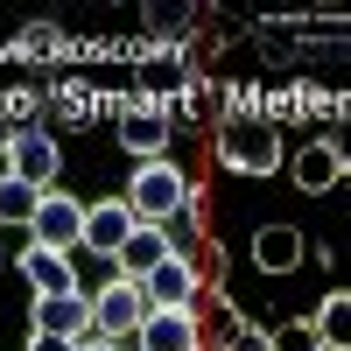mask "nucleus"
I'll return each mask as SVG.
<instances>
[{"label":"nucleus","mask_w":351,"mask_h":351,"mask_svg":"<svg viewBox=\"0 0 351 351\" xmlns=\"http://www.w3.org/2000/svg\"><path fill=\"white\" fill-rule=\"evenodd\" d=\"M197 183L183 169H176L169 155H155V162H141L134 169V183H127V211L141 218V225H169L176 211H183V197H190Z\"/></svg>","instance_id":"obj_2"},{"label":"nucleus","mask_w":351,"mask_h":351,"mask_svg":"<svg viewBox=\"0 0 351 351\" xmlns=\"http://www.w3.org/2000/svg\"><path fill=\"white\" fill-rule=\"evenodd\" d=\"M21 281L36 288V295H77V267H71V253L36 246V239L21 246Z\"/></svg>","instance_id":"obj_10"},{"label":"nucleus","mask_w":351,"mask_h":351,"mask_svg":"<svg viewBox=\"0 0 351 351\" xmlns=\"http://www.w3.org/2000/svg\"><path fill=\"white\" fill-rule=\"evenodd\" d=\"M309 330L324 337V344H337V351H344V337H351V295H344V288H330V295L316 302V316H309Z\"/></svg>","instance_id":"obj_15"},{"label":"nucleus","mask_w":351,"mask_h":351,"mask_svg":"<svg viewBox=\"0 0 351 351\" xmlns=\"http://www.w3.org/2000/svg\"><path fill=\"white\" fill-rule=\"evenodd\" d=\"M36 204H43L36 183H21V176H0V225H28V218H36Z\"/></svg>","instance_id":"obj_17"},{"label":"nucleus","mask_w":351,"mask_h":351,"mask_svg":"<svg viewBox=\"0 0 351 351\" xmlns=\"http://www.w3.org/2000/svg\"><path fill=\"white\" fill-rule=\"evenodd\" d=\"M162 253H169V239H162V225H134V232H127V246L112 253V267H120L127 281H141V274H148V267H155Z\"/></svg>","instance_id":"obj_14"},{"label":"nucleus","mask_w":351,"mask_h":351,"mask_svg":"<svg viewBox=\"0 0 351 351\" xmlns=\"http://www.w3.org/2000/svg\"><path fill=\"white\" fill-rule=\"evenodd\" d=\"M218 351H267V330H253V324H239L232 337H218Z\"/></svg>","instance_id":"obj_19"},{"label":"nucleus","mask_w":351,"mask_h":351,"mask_svg":"<svg viewBox=\"0 0 351 351\" xmlns=\"http://www.w3.org/2000/svg\"><path fill=\"white\" fill-rule=\"evenodd\" d=\"M141 316H148V295H141V281L127 274H112L99 295H92V337H112V344H127L141 330Z\"/></svg>","instance_id":"obj_4"},{"label":"nucleus","mask_w":351,"mask_h":351,"mask_svg":"<svg viewBox=\"0 0 351 351\" xmlns=\"http://www.w3.org/2000/svg\"><path fill=\"white\" fill-rule=\"evenodd\" d=\"M141 218L127 211V197H106V204H84V246H92V253H120L127 246V232H134Z\"/></svg>","instance_id":"obj_12"},{"label":"nucleus","mask_w":351,"mask_h":351,"mask_svg":"<svg viewBox=\"0 0 351 351\" xmlns=\"http://www.w3.org/2000/svg\"><path fill=\"white\" fill-rule=\"evenodd\" d=\"M77 351H127V344H112V337H84Z\"/></svg>","instance_id":"obj_21"},{"label":"nucleus","mask_w":351,"mask_h":351,"mask_svg":"<svg viewBox=\"0 0 351 351\" xmlns=\"http://www.w3.org/2000/svg\"><path fill=\"white\" fill-rule=\"evenodd\" d=\"M8 141H14V127H0V162H8Z\"/></svg>","instance_id":"obj_22"},{"label":"nucleus","mask_w":351,"mask_h":351,"mask_svg":"<svg viewBox=\"0 0 351 351\" xmlns=\"http://www.w3.org/2000/svg\"><path fill=\"white\" fill-rule=\"evenodd\" d=\"M162 239H169V253H183V260H190V246L204 239V197H197V190L183 197V211L162 225Z\"/></svg>","instance_id":"obj_16"},{"label":"nucleus","mask_w":351,"mask_h":351,"mask_svg":"<svg viewBox=\"0 0 351 351\" xmlns=\"http://www.w3.org/2000/svg\"><path fill=\"white\" fill-rule=\"evenodd\" d=\"M8 176L36 183L43 197L64 190V148H56V134H43V127H14V141H8Z\"/></svg>","instance_id":"obj_3"},{"label":"nucleus","mask_w":351,"mask_h":351,"mask_svg":"<svg viewBox=\"0 0 351 351\" xmlns=\"http://www.w3.org/2000/svg\"><path fill=\"white\" fill-rule=\"evenodd\" d=\"M309 260V239L295 225H267V232H253V267L260 274H295Z\"/></svg>","instance_id":"obj_13"},{"label":"nucleus","mask_w":351,"mask_h":351,"mask_svg":"<svg viewBox=\"0 0 351 351\" xmlns=\"http://www.w3.org/2000/svg\"><path fill=\"white\" fill-rule=\"evenodd\" d=\"M28 351H77V344H64V337H43V330H36V337H28Z\"/></svg>","instance_id":"obj_20"},{"label":"nucleus","mask_w":351,"mask_h":351,"mask_svg":"<svg viewBox=\"0 0 351 351\" xmlns=\"http://www.w3.org/2000/svg\"><path fill=\"white\" fill-rule=\"evenodd\" d=\"M36 330L43 337H64V344H84L92 337V295H36Z\"/></svg>","instance_id":"obj_9"},{"label":"nucleus","mask_w":351,"mask_h":351,"mask_svg":"<svg viewBox=\"0 0 351 351\" xmlns=\"http://www.w3.org/2000/svg\"><path fill=\"white\" fill-rule=\"evenodd\" d=\"M169 112L155 106V99H134L127 112H120V148H134L141 162H155V155H169Z\"/></svg>","instance_id":"obj_8"},{"label":"nucleus","mask_w":351,"mask_h":351,"mask_svg":"<svg viewBox=\"0 0 351 351\" xmlns=\"http://www.w3.org/2000/svg\"><path fill=\"white\" fill-rule=\"evenodd\" d=\"M288 176H295V190L324 197V190H337V183H344V148H337V141H309V148H295Z\"/></svg>","instance_id":"obj_11"},{"label":"nucleus","mask_w":351,"mask_h":351,"mask_svg":"<svg viewBox=\"0 0 351 351\" xmlns=\"http://www.w3.org/2000/svg\"><path fill=\"white\" fill-rule=\"evenodd\" d=\"M141 295H148V309H197V295H204L197 260H183V253H162L155 267L141 274Z\"/></svg>","instance_id":"obj_5"},{"label":"nucleus","mask_w":351,"mask_h":351,"mask_svg":"<svg viewBox=\"0 0 351 351\" xmlns=\"http://www.w3.org/2000/svg\"><path fill=\"white\" fill-rule=\"evenodd\" d=\"M267 351H324V337L309 324H281V330H267Z\"/></svg>","instance_id":"obj_18"},{"label":"nucleus","mask_w":351,"mask_h":351,"mask_svg":"<svg viewBox=\"0 0 351 351\" xmlns=\"http://www.w3.org/2000/svg\"><path fill=\"white\" fill-rule=\"evenodd\" d=\"M218 162L239 176H274L281 169V127L260 120V112H232L218 127Z\"/></svg>","instance_id":"obj_1"},{"label":"nucleus","mask_w":351,"mask_h":351,"mask_svg":"<svg viewBox=\"0 0 351 351\" xmlns=\"http://www.w3.org/2000/svg\"><path fill=\"white\" fill-rule=\"evenodd\" d=\"M28 232H36V246H56V253L84 246V204H77L71 190H49V197L36 204V218H28Z\"/></svg>","instance_id":"obj_7"},{"label":"nucleus","mask_w":351,"mask_h":351,"mask_svg":"<svg viewBox=\"0 0 351 351\" xmlns=\"http://www.w3.org/2000/svg\"><path fill=\"white\" fill-rule=\"evenodd\" d=\"M127 351H204L197 309H148V316H141V330L127 337Z\"/></svg>","instance_id":"obj_6"}]
</instances>
